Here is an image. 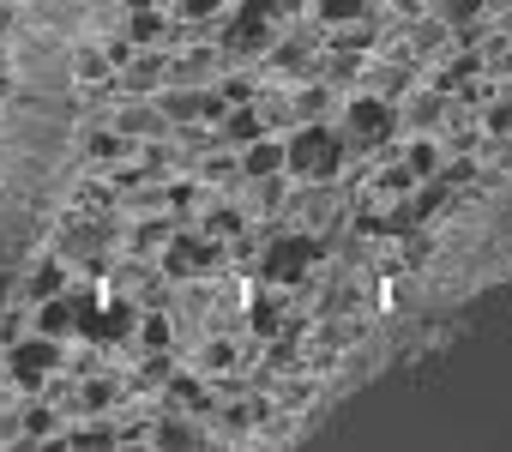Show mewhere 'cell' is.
Masks as SVG:
<instances>
[{"label":"cell","mask_w":512,"mask_h":452,"mask_svg":"<svg viewBox=\"0 0 512 452\" xmlns=\"http://www.w3.org/2000/svg\"><path fill=\"white\" fill-rule=\"evenodd\" d=\"M7 25H13V19H7V13H0V37H7Z\"/></svg>","instance_id":"4dcf8cb0"},{"label":"cell","mask_w":512,"mask_h":452,"mask_svg":"<svg viewBox=\"0 0 512 452\" xmlns=\"http://www.w3.org/2000/svg\"><path fill=\"white\" fill-rule=\"evenodd\" d=\"M470 13H482V0H446L440 25H470Z\"/></svg>","instance_id":"ffe728a7"},{"label":"cell","mask_w":512,"mask_h":452,"mask_svg":"<svg viewBox=\"0 0 512 452\" xmlns=\"http://www.w3.org/2000/svg\"><path fill=\"white\" fill-rule=\"evenodd\" d=\"M488 133H512V103H500V109L488 115Z\"/></svg>","instance_id":"4316f807"},{"label":"cell","mask_w":512,"mask_h":452,"mask_svg":"<svg viewBox=\"0 0 512 452\" xmlns=\"http://www.w3.org/2000/svg\"><path fill=\"white\" fill-rule=\"evenodd\" d=\"M115 145H121L115 133H97V139H91V151H97V157H115Z\"/></svg>","instance_id":"f1b7e54d"},{"label":"cell","mask_w":512,"mask_h":452,"mask_svg":"<svg viewBox=\"0 0 512 452\" xmlns=\"http://www.w3.org/2000/svg\"><path fill=\"white\" fill-rule=\"evenodd\" d=\"M163 109H169V121H223V103L211 97V91H169L163 97Z\"/></svg>","instance_id":"5b68a950"},{"label":"cell","mask_w":512,"mask_h":452,"mask_svg":"<svg viewBox=\"0 0 512 452\" xmlns=\"http://www.w3.org/2000/svg\"><path fill=\"white\" fill-rule=\"evenodd\" d=\"M338 163H344V139H338L332 127H302V133L284 145V169H290L296 181H332Z\"/></svg>","instance_id":"6da1fadb"},{"label":"cell","mask_w":512,"mask_h":452,"mask_svg":"<svg viewBox=\"0 0 512 452\" xmlns=\"http://www.w3.org/2000/svg\"><path fill=\"white\" fill-rule=\"evenodd\" d=\"M109 440H115L109 428H85V434H73V446H109Z\"/></svg>","instance_id":"484cf974"},{"label":"cell","mask_w":512,"mask_h":452,"mask_svg":"<svg viewBox=\"0 0 512 452\" xmlns=\"http://www.w3.org/2000/svg\"><path fill=\"white\" fill-rule=\"evenodd\" d=\"M157 440H163V446H193V440H199V428H187V422H175V416H169V422L157 428Z\"/></svg>","instance_id":"e0dca14e"},{"label":"cell","mask_w":512,"mask_h":452,"mask_svg":"<svg viewBox=\"0 0 512 452\" xmlns=\"http://www.w3.org/2000/svg\"><path fill=\"white\" fill-rule=\"evenodd\" d=\"M79 79H109V61H103V55H85V61H79Z\"/></svg>","instance_id":"cb8c5ba5"},{"label":"cell","mask_w":512,"mask_h":452,"mask_svg":"<svg viewBox=\"0 0 512 452\" xmlns=\"http://www.w3.org/2000/svg\"><path fill=\"white\" fill-rule=\"evenodd\" d=\"M163 79H169V67H163V61H151V55H145L139 67H127V85H133V91H157Z\"/></svg>","instance_id":"8fae6325"},{"label":"cell","mask_w":512,"mask_h":452,"mask_svg":"<svg viewBox=\"0 0 512 452\" xmlns=\"http://www.w3.org/2000/svg\"><path fill=\"white\" fill-rule=\"evenodd\" d=\"M440 169V145L434 139H416L410 145V175H434Z\"/></svg>","instance_id":"4fadbf2b"},{"label":"cell","mask_w":512,"mask_h":452,"mask_svg":"<svg viewBox=\"0 0 512 452\" xmlns=\"http://www.w3.org/2000/svg\"><path fill=\"white\" fill-rule=\"evenodd\" d=\"M217 242H199V236H175L169 242V254H163V272L169 278H199V272H211L217 266Z\"/></svg>","instance_id":"3957f363"},{"label":"cell","mask_w":512,"mask_h":452,"mask_svg":"<svg viewBox=\"0 0 512 452\" xmlns=\"http://www.w3.org/2000/svg\"><path fill=\"white\" fill-rule=\"evenodd\" d=\"M25 434H55V416H49V410H31V416H25Z\"/></svg>","instance_id":"d4e9b609"},{"label":"cell","mask_w":512,"mask_h":452,"mask_svg":"<svg viewBox=\"0 0 512 452\" xmlns=\"http://www.w3.org/2000/svg\"><path fill=\"white\" fill-rule=\"evenodd\" d=\"M320 19H326L332 31H344V25H362V19H368V0H320Z\"/></svg>","instance_id":"9c48e42d"},{"label":"cell","mask_w":512,"mask_h":452,"mask_svg":"<svg viewBox=\"0 0 512 452\" xmlns=\"http://www.w3.org/2000/svg\"><path fill=\"white\" fill-rule=\"evenodd\" d=\"M235 362V350L229 344H211V356H205V368H229Z\"/></svg>","instance_id":"83f0119b"},{"label":"cell","mask_w":512,"mask_h":452,"mask_svg":"<svg viewBox=\"0 0 512 452\" xmlns=\"http://www.w3.org/2000/svg\"><path fill=\"white\" fill-rule=\"evenodd\" d=\"M205 230H211V236H235V230H241V211H211Z\"/></svg>","instance_id":"44dd1931"},{"label":"cell","mask_w":512,"mask_h":452,"mask_svg":"<svg viewBox=\"0 0 512 452\" xmlns=\"http://www.w3.org/2000/svg\"><path fill=\"white\" fill-rule=\"evenodd\" d=\"M217 13H223V0H181V19H193V25H205Z\"/></svg>","instance_id":"ac0fdd59"},{"label":"cell","mask_w":512,"mask_h":452,"mask_svg":"<svg viewBox=\"0 0 512 452\" xmlns=\"http://www.w3.org/2000/svg\"><path fill=\"white\" fill-rule=\"evenodd\" d=\"M223 127H229V139H241V145H247V139H260V133H266V121H260V115H253V109H241V115H229Z\"/></svg>","instance_id":"2e32d148"},{"label":"cell","mask_w":512,"mask_h":452,"mask_svg":"<svg viewBox=\"0 0 512 452\" xmlns=\"http://www.w3.org/2000/svg\"><path fill=\"white\" fill-rule=\"evenodd\" d=\"M308 266H314V242L308 236H284V242L266 248V278L272 284H296Z\"/></svg>","instance_id":"277c9868"},{"label":"cell","mask_w":512,"mask_h":452,"mask_svg":"<svg viewBox=\"0 0 512 452\" xmlns=\"http://www.w3.org/2000/svg\"><path fill=\"white\" fill-rule=\"evenodd\" d=\"M241 175H253V181H272V175H284V145H278V139H247Z\"/></svg>","instance_id":"8992f818"},{"label":"cell","mask_w":512,"mask_h":452,"mask_svg":"<svg viewBox=\"0 0 512 452\" xmlns=\"http://www.w3.org/2000/svg\"><path fill=\"white\" fill-rule=\"evenodd\" d=\"M115 127H121V133H163V115L133 103V109H121V121H115Z\"/></svg>","instance_id":"7c38bea8"},{"label":"cell","mask_w":512,"mask_h":452,"mask_svg":"<svg viewBox=\"0 0 512 452\" xmlns=\"http://www.w3.org/2000/svg\"><path fill=\"white\" fill-rule=\"evenodd\" d=\"M500 73H512V49H506V61H500Z\"/></svg>","instance_id":"f546056e"},{"label":"cell","mask_w":512,"mask_h":452,"mask_svg":"<svg viewBox=\"0 0 512 452\" xmlns=\"http://www.w3.org/2000/svg\"><path fill=\"white\" fill-rule=\"evenodd\" d=\"M127 31H133V43H157V37L169 31V19H163V13H145V7H133V25H127Z\"/></svg>","instance_id":"30bf717a"},{"label":"cell","mask_w":512,"mask_h":452,"mask_svg":"<svg viewBox=\"0 0 512 452\" xmlns=\"http://www.w3.org/2000/svg\"><path fill=\"white\" fill-rule=\"evenodd\" d=\"M31 296L43 302V296H61V266H43L37 278H31Z\"/></svg>","instance_id":"d6986e66"},{"label":"cell","mask_w":512,"mask_h":452,"mask_svg":"<svg viewBox=\"0 0 512 452\" xmlns=\"http://www.w3.org/2000/svg\"><path fill=\"white\" fill-rule=\"evenodd\" d=\"M139 344H145V350H169V320H163V314H145V320H139Z\"/></svg>","instance_id":"5bb4252c"},{"label":"cell","mask_w":512,"mask_h":452,"mask_svg":"<svg viewBox=\"0 0 512 452\" xmlns=\"http://www.w3.org/2000/svg\"><path fill=\"white\" fill-rule=\"evenodd\" d=\"M55 368H61V338H31V344L13 350V380L19 386H43Z\"/></svg>","instance_id":"7a4b0ae2"},{"label":"cell","mask_w":512,"mask_h":452,"mask_svg":"<svg viewBox=\"0 0 512 452\" xmlns=\"http://www.w3.org/2000/svg\"><path fill=\"white\" fill-rule=\"evenodd\" d=\"M73 326H79L73 296H43V302H37V332H43V338H67Z\"/></svg>","instance_id":"52a82bcc"},{"label":"cell","mask_w":512,"mask_h":452,"mask_svg":"<svg viewBox=\"0 0 512 452\" xmlns=\"http://www.w3.org/2000/svg\"><path fill=\"white\" fill-rule=\"evenodd\" d=\"M350 127H356V133H368V139H374V133H386V127H392L386 97H356V103H350Z\"/></svg>","instance_id":"ba28073f"},{"label":"cell","mask_w":512,"mask_h":452,"mask_svg":"<svg viewBox=\"0 0 512 452\" xmlns=\"http://www.w3.org/2000/svg\"><path fill=\"white\" fill-rule=\"evenodd\" d=\"M169 398H175L181 410H205V386H199V380H187V374H181V380H169Z\"/></svg>","instance_id":"9a60e30c"},{"label":"cell","mask_w":512,"mask_h":452,"mask_svg":"<svg viewBox=\"0 0 512 452\" xmlns=\"http://www.w3.org/2000/svg\"><path fill=\"white\" fill-rule=\"evenodd\" d=\"M253 332H278V308L272 302H253Z\"/></svg>","instance_id":"603a6c76"},{"label":"cell","mask_w":512,"mask_h":452,"mask_svg":"<svg viewBox=\"0 0 512 452\" xmlns=\"http://www.w3.org/2000/svg\"><path fill=\"white\" fill-rule=\"evenodd\" d=\"M79 398H85V410H109V380H91Z\"/></svg>","instance_id":"7402d4cb"}]
</instances>
